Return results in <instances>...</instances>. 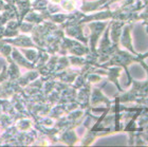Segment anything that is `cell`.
Here are the masks:
<instances>
[{"label": "cell", "mask_w": 148, "mask_h": 147, "mask_svg": "<svg viewBox=\"0 0 148 147\" xmlns=\"http://www.w3.org/2000/svg\"><path fill=\"white\" fill-rule=\"evenodd\" d=\"M51 1H52L53 3H59L60 1H62V0H51Z\"/></svg>", "instance_id": "7a4b0ae2"}, {"label": "cell", "mask_w": 148, "mask_h": 147, "mask_svg": "<svg viewBox=\"0 0 148 147\" xmlns=\"http://www.w3.org/2000/svg\"><path fill=\"white\" fill-rule=\"evenodd\" d=\"M62 8L65 10H67V11H72V10L75 8V5H74L73 1H66V2L62 4Z\"/></svg>", "instance_id": "6da1fadb"}]
</instances>
